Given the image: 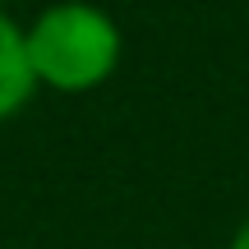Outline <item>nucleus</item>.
I'll list each match as a JSON object with an SVG mask.
<instances>
[{
  "label": "nucleus",
  "instance_id": "obj_1",
  "mask_svg": "<svg viewBox=\"0 0 249 249\" xmlns=\"http://www.w3.org/2000/svg\"><path fill=\"white\" fill-rule=\"evenodd\" d=\"M28 65L37 83L55 92H88L120 65V28L107 9L88 0H60L28 28Z\"/></svg>",
  "mask_w": 249,
  "mask_h": 249
},
{
  "label": "nucleus",
  "instance_id": "obj_2",
  "mask_svg": "<svg viewBox=\"0 0 249 249\" xmlns=\"http://www.w3.org/2000/svg\"><path fill=\"white\" fill-rule=\"evenodd\" d=\"M37 79L28 65V37L9 14H0V120H9L28 97H33Z\"/></svg>",
  "mask_w": 249,
  "mask_h": 249
},
{
  "label": "nucleus",
  "instance_id": "obj_3",
  "mask_svg": "<svg viewBox=\"0 0 249 249\" xmlns=\"http://www.w3.org/2000/svg\"><path fill=\"white\" fill-rule=\"evenodd\" d=\"M231 249H249V222L240 226V231H235V240H231Z\"/></svg>",
  "mask_w": 249,
  "mask_h": 249
}]
</instances>
